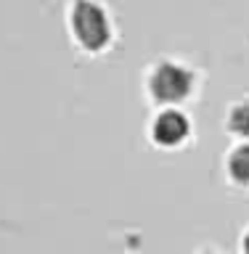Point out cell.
Segmentation results:
<instances>
[{
  "label": "cell",
  "instance_id": "obj_1",
  "mask_svg": "<svg viewBox=\"0 0 249 254\" xmlns=\"http://www.w3.org/2000/svg\"><path fill=\"white\" fill-rule=\"evenodd\" d=\"M72 29L87 51H101L109 43V21L98 5L80 0L72 11Z\"/></svg>",
  "mask_w": 249,
  "mask_h": 254
},
{
  "label": "cell",
  "instance_id": "obj_4",
  "mask_svg": "<svg viewBox=\"0 0 249 254\" xmlns=\"http://www.w3.org/2000/svg\"><path fill=\"white\" fill-rule=\"evenodd\" d=\"M228 170L236 183H249V146H242L234 151V156L228 162Z\"/></svg>",
  "mask_w": 249,
  "mask_h": 254
},
{
  "label": "cell",
  "instance_id": "obj_2",
  "mask_svg": "<svg viewBox=\"0 0 249 254\" xmlns=\"http://www.w3.org/2000/svg\"><path fill=\"white\" fill-rule=\"evenodd\" d=\"M191 71H186L178 64H162L157 66V71L151 74V95L162 103H175V101H183L186 95L191 93Z\"/></svg>",
  "mask_w": 249,
  "mask_h": 254
},
{
  "label": "cell",
  "instance_id": "obj_6",
  "mask_svg": "<svg viewBox=\"0 0 249 254\" xmlns=\"http://www.w3.org/2000/svg\"><path fill=\"white\" fill-rule=\"evenodd\" d=\"M244 252H247V254H249V236H247V238H244Z\"/></svg>",
  "mask_w": 249,
  "mask_h": 254
},
{
  "label": "cell",
  "instance_id": "obj_5",
  "mask_svg": "<svg viewBox=\"0 0 249 254\" xmlns=\"http://www.w3.org/2000/svg\"><path fill=\"white\" fill-rule=\"evenodd\" d=\"M231 130L239 135H249V101L234 109V114H231Z\"/></svg>",
  "mask_w": 249,
  "mask_h": 254
},
{
  "label": "cell",
  "instance_id": "obj_3",
  "mask_svg": "<svg viewBox=\"0 0 249 254\" xmlns=\"http://www.w3.org/2000/svg\"><path fill=\"white\" fill-rule=\"evenodd\" d=\"M188 135V122L180 111H165L154 122V140L159 146H175Z\"/></svg>",
  "mask_w": 249,
  "mask_h": 254
}]
</instances>
